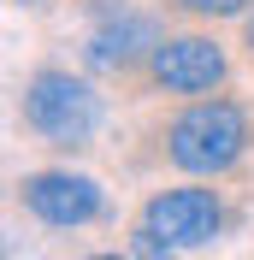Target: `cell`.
I'll return each instance as SVG.
<instances>
[{"label": "cell", "instance_id": "obj_6", "mask_svg": "<svg viewBox=\"0 0 254 260\" xmlns=\"http://www.w3.org/2000/svg\"><path fill=\"white\" fill-rule=\"evenodd\" d=\"M166 36L154 30V18L142 12H124V18H112V24H101L95 36H89V65L95 71H124L136 53H154Z\"/></svg>", "mask_w": 254, "mask_h": 260}, {"label": "cell", "instance_id": "obj_5", "mask_svg": "<svg viewBox=\"0 0 254 260\" xmlns=\"http://www.w3.org/2000/svg\"><path fill=\"white\" fill-rule=\"evenodd\" d=\"M18 201L42 219V225H89V219H101V207H107V195H101V183L89 178V172H30V178L18 183Z\"/></svg>", "mask_w": 254, "mask_h": 260}, {"label": "cell", "instance_id": "obj_7", "mask_svg": "<svg viewBox=\"0 0 254 260\" xmlns=\"http://www.w3.org/2000/svg\"><path fill=\"white\" fill-rule=\"evenodd\" d=\"M183 12H195V18H237V12H248V0H177Z\"/></svg>", "mask_w": 254, "mask_h": 260}, {"label": "cell", "instance_id": "obj_4", "mask_svg": "<svg viewBox=\"0 0 254 260\" xmlns=\"http://www.w3.org/2000/svg\"><path fill=\"white\" fill-rule=\"evenodd\" d=\"M231 59L213 36H166L154 53H148V77L166 89V95H207L219 89Z\"/></svg>", "mask_w": 254, "mask_h": 260}, {"label": "cell", "instance_id": "obj_10", "mask_svg": "<svg viewBox=\"0 0 254 260\" xmlns=\"http://www.w3.org/2000/svg\"><path fill=\"white\" fill-rule=\"evenodd\" d=\"M24 6H30V0H24Z\"/></svg>", "mask_w": 254, "mask_h": 260}, {"label": "cell", "instance_id": "obj_9", "mask_svg": "<svg viewBox=\"0 0 254 260\" xmlns=\"http://www.w3.org/2000/svg\"><path fill=\"white\" fill-rule=\"evenodd\" d=\"M89 260H124V254H89Z\"/></svg>", "mask_w": 254, "mask_h": 260}, {"label": "cell", "instance_id": "obj_11", "mask_svg": "<svg viewBox=\"0 0 254 260\" xmlns=\"http://www.w3.org/2000/svg\"><path fill=\"white\" fill-rule=\"evenodd\" d=\"M166 260H172V254H166Z\"/></svg>", "mask_w": 254, "mask_h": 260}, {"label": "cell", "instance_id": "obj_3", "mask_svg": "<svg viewBox=\"0 0 254 260\" xmlns=\"http://www.w3.org/2000/svg\"><path fill=\"white\" fill-rule=\"evenodd\" d=\"M24 124L53 148H77L101 130V95L71 71H36L24 83Z\"/></svg>", "mask_w": 254, "mask_h": 260}, {"label": "cell", "instance_id": "obj_2", "mask_svg": "<svg viewBox=\"0 0 254 260\" xmlns=\"http://www.w3.org/2000/svg\"><path fill=\"white\" fill-rule=\"evenodd\" d=\"M225 231V201L213 189H160L142 207V225H136V248L148 260H166L172 248H207Z\"/></svg>", "mask_w": 254, "mask_h": 260}, {"label": "cell", "instance_id": "obj_8", "mask_svg": "<svg viewBox=\"0 0 254 260\" xmlns=\"http://www.w3.org/2000/svg\"><path fill=\"white\" fill-rule=\"evenodd\" d=\"M242 36H248V53H254V18H248V30H242Z\"/></svg>", "mask_w": 254, "mask_h": 260}, {"label": "cell", "instance_id": "obj_1", "mask_svg": "<svg viewBox=\"0 0 254 260\" xmlns=\"http://www.w3.org/2000/svg\"><path fill=\"white\" fill-rule=\"evenodd\" d=\"M248 148V113L237 101H195L189 113H177L166 130V154L172 166L195 172V178H219L242 160Z\"/></svg>", "mask_w": 254, "mask_h": 260}]
</instances>
